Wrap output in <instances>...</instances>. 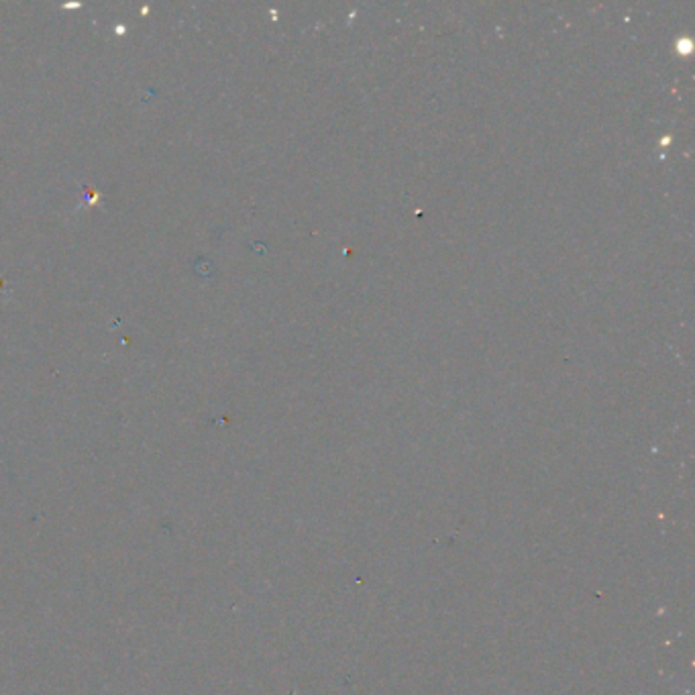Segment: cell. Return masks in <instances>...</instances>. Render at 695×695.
<instances>
[]
</instances>
